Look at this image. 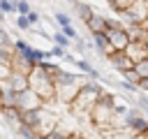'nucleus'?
I'll list each match as a JSON object with an SVG mask.
<instances>
[{"label": "nucleus", "mask_w": 148, "mask_h": 139, "mask_svg": "<svg viewBox=\"0 0 148 139\" xmlns=\"http://www.w3.org/2000/svg\"><path fill=\"white\" fill-rule=\"evenodd\" d=\"M28 88H30L44 104H49V102L56 100V86H53V79H51V74H46V72L39 70V67H35V70L28 74Z\"/></svg>", "instance_id": "1"}, {"label": "nucleus", "mask_w": 148, "mask_h": 139, "mask_svg": "<svg viewBox=\"0 0 148 139\" xmlns=\"http://www.w3.org/2000/svg\"><path fill=\"white\" fill-rule=\"evenodd\" d=\"M99 95H102V88L95 81H86V83H81V88H79V93L69 107L74 109V114H90V109L95 107Z\"/></svg>", "instance_id": "2"}, {"label": "nucleus", "mask_w": 148, "mask_h": 139, "mask_svg": "<svg viewBox=\"0 0 148 139\" xmlns=\"http://www.w3.org/2000/svg\"><path fill=\"white\" fill-rule=\"evenodd\" d=\"M90 118H92V123H95L97 127H102V130L109 127L111 120H113V97L106 95V93H102V95L97 97L95 107L90 109Z\"/></svg>", "instance_id": "3"}, {"label": "nucleus", "mask_w": 148, "mask_h": 139, "mask_svg": "<svg viewBox=\"0 0 148 139\" xmlns=\"http://www.w3.org/2000/svg\"><path fill=\"white\" fill-rule=\"evenodd\" d=\"M102 35L106 37V42H109V46H111L113 51H125V46L130 44V37H127L125 28L118 25L116 21H109V19H106V30H104Z\"/></svg>", "instance_id": "4"}, {"label": "nucleus", "mask_w": 148, "mask_h": 139, "mask_svg": "<svg viewBox=\"0 0 148 139\" xmlns=\"http://www.w3.org/2000/svg\"><path fill=\"white\" fill-rule=\"evenodd\" d=\"M123 19L130 25H141L148 19V0H134L127 12H123Z\"/></svg>", "instance_id": "5"}, {"label": "nucleus", "mask_w": 148, "mask_h": 139, "mask_svg": "<svg viewBox=\"0 0 148 139\" xmlns=\"http://www.w3.org/2000/svg\"><path fill=\"white\" fill-rule=\"evenodd\" d=\"M123 53H125L134 65L141 63V60H148V42H146V39H134V42H130V44L125 46Z\"/></svg>", "instance_id": "6"}, {"label": "nucleus", "mask_w": 148, "mask_h": 139, "mask_svg": "<svg viewBox=\"0 0 148 139\" xmlns=\"http://www.w3.org/2000/svg\"><path fill=\"white\" fill-rule=\"evenodd\" d=\"M44 102L30 90V88H25V90H21V93H16V107L14 109H18L21 114L23 111H30V109H37V107H42Z\"/></svg>", "instance_id": "7"}, {"label": "nucleus", "mask_w": 148, "mask_h": 139, "mask_svg": "<svg viewBox=\"0 0 148 139\" xmlns=\"http://www.w3.org/2000/svg\"><path fill=\"white\" fill-rule=\"evenodd\" d=\"M35 67H37L35 63H30L28 58H23L21 53L14 51V56H12V60H9V72H18V74H25V76H28Z\"/></svg>", "instance_id": "8"}, {"label": "nucleus", "mask_w": 148, "mask_h": 139, "mask_svg": "<svg viewBox=\"0 0 148 139\" xmlns=\"http://www.w3.org/2000/svg\"><path fill=\"white\" fill-rule=\"evenodd\" d=\"M106 58H109V60H111L120 72H127V70H132V67H134V63H132L123 51H113V53H111V56H106Z\"/></svg>", "instance_id": "9"}, {"label": "nucleus", "mask_w": 148, "mask_h": 139, "mask_svg": "<svg viewBox=\"0 0 148 139\" xmlns=\"http://www.w3.org/2000/svg\"><path fill=\"white\" fill-rule=\"evenodd\" d=\"M5 81H7L16 93H21V90L28 88V76H25V74H18V72H9V74L5 76Z\"/></svg>", "instance_id": "10"}, {"label": "nucleus", "mask_w": 148, "mask_h": 139, "mask_svg": "<svg viewBox=\"0 0 148 139\" xmlns=\"http://www.w3.org/2000/svg\"><path fill=\"white\" fill-rule=\"evenodd\" d=\"M86 25H88L90 35H95V32H104V30H106V19H104L102 14H95V12H92V16L86 19Z\"/></svg>", "instance_id": "11"}, {"label": "nucleus", "mask_w": 148, "mask_h": 139, "mask_svg": "<svg viewBox=\"0 0 148 139\" xmlns=\"http://www.w3.org/2000/svg\"><path fill=\"white\" fill-rule=\"evenodd\" d=\"M127 130H130V132H136V134H143V132L148 130V123L130 111V114H127Z\"/></svg>", "instance_id": "12"}, {"label": "nucleus", "mask_w": 148, "mask_h": 139, "mask_svg": "<svg viewBox=\"0 0 148 139\" xmlns=\"http://www.w3.org/2000/svg\"><path fill=\"white\" fill-rule=\"evenodd\" d=\"M74 65L83 72V74H88V76H92V79H97L99 74H97V70H92V65L88 63V60H74Z\"/></svg>", "instance_id": "13"}, {"label": "nucleus", "mask_w": 148, "mask_h": 139, "mask_svg": "<svg viewBox=\"0 0 148 139\" xmlns=\"http://www.w3.org/2000/svg\"><path fill=\"white\" fill-rule=\"evenodd\" d=\"M0 111H2V116H5L7 120H12V123H14V127H16V125H21V111H18V109H14V107H12V109H0Z\"/></svg>", "instance_id": "14"}, {"label": "nucleus", "mask_w": 148, "mask_h": 139, "mask_svg": "<svg viewBox=\"0 0 148 139\" xmlns=\"http://www.w3.org/2000/svg\"><path fill=\"white\" fill-rule=\"evenodd\" d=\"M14 56V49H7V46H0V67H7L9 70V60Z\"/></svg>", "instance_id": "15"}, {"label": "nucleus", "mask_w": 148, "mask_h": 139, "mask_svg": "<svg viewBox=\"0 0 148 139\" xmlns=\"http://www.w3.org/2000/svg\"><path fill=\"white\" fill-rule=\"evenodd\" d=\"M74 7H76V12H79V16H81L83 21L92 16V7H90V5H86V2H74Z\"/></svg>", "instance_id": "16"}, {"label": "nucleus", "mask_w": 148, "mask_h": 139, "mask_svg": "<svg viewBox=\"0 0 148 139\" xmlns=\"http://www.w3.org/2000/svg\"><path fill=\"white\" fill-rule=\"evenodd\" d=\"M132 2H134V0H109V5H111L116 12H120V14L127 12V9L132 7Z\"/></svg>", "instance_id": "17"}, {"label": "nucleus", "mask_w": 148, "mask_h": 139, "mask_svg": "<svg viewBox=\"0 0 148 139\" xmlns=\"http://www.w3.org/2000/svg\"><path fill=\"white\" fill-rule=\"evenodd\" d=\"M12 44H14V37L9 35V30H5V28L0 25V46H7V49H12Z\"/></svg>", "instance_id": "18"}, {"label": "nucleus", "mask_w": 148, "mask_h": 139, "mask_svg": "<svg viewBox=\"0 0 148 139\" xmlns=\"http://www.w3.org/2000/svg\"><path fill=\"white\" fill-rule=\"evenodd\" d=\"M53 19L58 21V25H60V28L72 25V16H69V14H65V12H56V14H53Z\"/></svg>", "instance_id": "19"}, {"label": "nucleus", "mask_w": 148, "mask_h": 139, "mask_svg": "<svg viewBox=\"0 0 148 139\" xmlns=\"http://www.w3.org/2000/svg\"><path fill=\"white\" fill-rule=\"evenodd\" d=\"M16 132H18L23 139H37V134H35L28 125H23V123H21V125H16Z\"/></svg>", "instance_id": "20"}, {"label": "nucleus", "mask_w": 148, "mask_h": 139, "mask_svg": "<svg viewBox=\"0 0 148 139\" xmlns=\"http://www.w3.org/2000/svg\"><path fill=\"white\" fill-rule=\"evenodd\" d=\"M53 42H56V46H60V49H65V51H67V46H69V39H67L62 32H53Z\"/></svg>", "instance_id": "21"}, {"label": "nucleus", "mask_w": 148, "mask_h": 139, "mask_svg": "<svg viewBox=\"0 0 148 139\" xmlns=\"http://www.w3.org/2000/svg\"><path fill=\"white\" fill-rule=\"evenodd\" d=\"M60 32H62V35H65L69 42H76V39H79V32H76L72 25H65V28H60Z\"/></svg>", "instance_id": "22"}, {"label": "nucleus", "mask_w": 148, "mask_h": 139, "mask_svg": "<svg viewBox=\"0 0 148 139\" xmlns=\"http://www.w3.org/2000/svg\"><path fill=\"white\" fill-rule=\"evenodd\" d=\"M0 12L7 16V14H16V2H0Z\"/></svg>", "instance_id": "23"}, {"label": "nucleus", "mask_w": 148, "mask_h": 139, "mask_svg": "<svg viewBox=\"0 0 148 139\" xmlns=\"http://www.w3.org/2000/svg\"><path fill=\"white\" fill-rule=\"evenodd\" d=\"M16 28H18V30H23V32H30V30H32V25L28 23V19H25V16H16Z\"/></svg>", "instance_id": "24"}, {"label": "nucleus", "mask_w": 148, "mask_h": 139, "mask_svg": "<svg viewBox=\"0 0 148 139\" xmlns=\"http://www.w3.org/2000/svg\"><path fill=\"white\" fill-rule=\"evenodd\" d=\"M42 139H69V134H67V132H62L60 127H56L53 132H49V134H46V137H42Z\"/></svg>", "instance_id": "25"}, {"label": "nucleus", "mask_w": 148, "mask_h": 139, "mask_svg": "<svg viewBox=\"0 0 148 139\" xmlns=\"http://www.w3.org/2000/svg\"><path fill=\"white\" fill-rule=\"evenodd\" d=\"M134 134L130 132V130H118V132H113L111 134V139H132Z\"/></svg>", "instance_id": "26"}, {"label": "nucleus", "mask_w": 148, "mask_h": 139, "mask_svg": "<svg viewBox=\"0 0 148 139\" xmlns=\"http://www.w3.org/2000/svg\"><path fill=\"white\" fill-rule=\"evenodd\" d=\"M25 19H28V23H30V25H35V23H39V14H37L35 9H30V12L25 14Z\"/></svg>", "instance_id": "27"}, {"label": "nucleus", "mask_w": 148, "mask_h": 139, "mask_svg": "<svg viewBox=\"0 0 148 139\" xmlns=\"http://www.w3.org/2000/svg\"><path fill=\"white\" fill-rule=\"evenodd\" d=\"M65 53H67V51L60 49V46H53V49L49 51V56H53V58H65Z\"/></svg>", "instance_id": "28"}, {"label": "nucleus", "mask_w": 148, "mask_h": 139, "mask_svg": "<svg viewBox=\"0 0 148 139\" xmlns=\"http://www.w3.org/2000/svg\"><path fill=\"white\" fill-rule=\"evenodd\" d=\"M139 28H141V30H143V32H146V35H148V19H146V21H143V23H141V25H139Z\"/></svg>", "instance_id": "29"}, {"label": "nucleus", "mask_w": 148, "mask_h": 139, "mask_svg": "<svg viewBox=\"0 0 148 139\" xmlns=\"http://www.w3.org/2000/svg\"><path fill=\"white\" fill-rule=\"evenodd\" d=\"M132 139H146V134H134Z\"/></svg>", "instance_id": "30"}, {"label": "nucleus", "mask_w": 148, "mask_h": 139, "mask_svg": "<svg viewBox=\"0 0 148 139\" xmlns=\"http://www.w3.org/2000/svg\"><path fill=\"white\" fill-rule=\"evenodd\" d=\"M14 2H25V0H14Z\"/></svg>", "instance_id": "31"}, {"label": "nucleus", "mask_w": 148, "mask_h": 139, "mask_svg": "<svg viewBox=\"0 0 148 139\" xmlns=\"http://www.w3.org/2000/svg\"><path fill=\"white\" fill-rule=\"evenodd\" d=\"M0 2H12V0H0Z\"/></svg>", "instance_id": "32"}, {"label": "nucleus", "mask_w": 148, "mask_h": 139, "mask_svg": "<svg viewBox=\"0 0 148 139\" xmlns=\"http://www.w3.org/2000/svg\"><path fill=\"white\" fill-rule=\"evenodd\" d=\"M143 134H146V139H148V130H146V132H143Z\"/></svg>", "instance_id": "33"}]
</instances>
